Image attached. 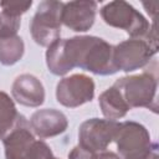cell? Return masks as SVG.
<instances>
[{"label": "cell", "instance_id": "cell-20", "mask_svg": "<svg viewBox=\"0 0 159 159\" xmlns=\"http://www.w3.org/2000/svg\"><path fill=\"white\" fill-rule=\"evenodd\" d=\"M93 159H119V157L113 153V152H101V153H96Z\"/></svg>", "mask_w": 159, "mask_h": 159}, {"label": "cell", "instance_id": "cell-22", "mask_svg": "<svg viewBox=\"0 0 159 159\" xmlns=\"http://www.w3.org/2000/svg\"><path fill=\"white\" fill-rule=\"evenodd\" d=\"M55 159H57V158H55Z\"/></svg>", "mask_w": 159, "mask_h": 159}, {"label": "cell", "instance_id": "cell-6", "mask_svg": "<svg viewBox=\"0 0 159 159\" xmlns=\"http://www.w3.org/2000/svg\"><path fill=\"white\" fill-rule=\"evenodd\" d=\"M63 2L42 1L37 6L30 24V32L34 41L40 46H50L58 40L61 34V11Z\"/></svg>", "mask_w": 159, "mask_h": 159}, {"label": "cell", "instance_id": "cell-12", "mask_svg": "<svg viewBox=\"0 0 159 159\" xmlns=\"http://www.w3.org/2000/svg\"><path fill=\"white\" fill-rule=\"evenodd\" d=\"M11 93L17 103L26 107H39L45 99V89L42 83L37 77L29 73L16 77L11 87Z\"/></svg>", "mask_w": 159, "mask_h": 159}, {"label": "cell", "instance_id": "cell-11", "mask_svg": "<svg viewBox=\"0 0 159 159\" xmlns=\"http://www.w3.org/2000/svg\"><path fill=\"white\" fill-rule=\"evenodd\" d=\"M30 128L40 138H51L63 133L67 129V117L53 108L36 111L30 118Z\"/></svg>", "mask_w": 159, "mask_h": 159}, {"label": "cell", "instance_id": "cell-17", "mask_svg": "<svg viewBox=\"0 0 159 159\" xmlns=\"http://www.w3.org/2000/svg\"><path fill=\"white\" fill-rule=\"evenodd\" d=\"M32 5V1H1L0 9L14 17H20L24 12L29 10V7Z\"/></svg>", "mask_w": 159, "mask_h": 159}, {"label": "cell", "instance_id": "cell-15", "mask_svg": "<svg viewBox=\"0 0 159 159\" xmlns=\"http://www.w3.org/2000/svg\"><path fill=\"white\" fill-rule=\"evenodd\" d=\"M46 63L48 71L56 76H63L71 71L63 52V40L58 39L48 46L46 51Z\"/></svg>", "mask_w": 159, "mask_h": 159}, {"label": "cell", "instance_id": "cell-4", "mask_svg": "<svg viewBox=\"0 0 159 159\" xmlns=\"http://www.w3.org/2000/svg\"><path fill=\"white\" fill-rule=\"evenodd\" d=\"M104 22L112 27L124 30L132 39L147 37L150 25L147 19L125 1H111L101 9Z\"/></svg>", "mask_w": 159, "mask_h": 159}, {"label": "cell", "instance_id": "cell-18", "mask_svg": "<svg viewBox=\"0 0 159 159\" xmlns=\"http://www.w3.org/2000/svg\"><path fill=\"white\" fill-rule=\"evenodd\" d=\"M94 154L96 153H91L88 150H84L80 145H77L68 153V159H93Z\"/></svg>", "mask_w": 159, "mask_h": 159}, {"label": "cell", "instance_id": "cell-3", "mask_svg": "<svg viewBox=\"0 0 159 159\" xmlns=\"http://www.w3.org/2000/svg\"><path fill=\"white\" fill-rule=\"evenodd\" d=\"M2 142L6 159H55L50 147L35 139L24 116Z\"/></svg>", "mask_w": 159, "mask_h": 159}, {"label": "cell", "instance_id": "cell-7", "mask_svg": "<svg viewBox=\"0 0 159 159\" xmlns=\"http://www.w3.org/2000/svg\"><path fill=\"white\" fill-rule=\"evenodd\" d=\"M116 120L91 118L83 122L78 129V145L91 153H101L114 140L118 128Z\"/></svg>", "mask_w": 159, "mask_h": 159}, {"label": "cell", "instance_id": "cell-9", "mask_svg": "<svg viewBox=\"0 0 159 159\" xmlns=\"http://www.w3.org/2000/svg\"><path fill=\"white\" fill-rule=\"evenodd\" d=\"M94 96V82L91 77L77 73L61 80L56 88V98L58 103L68 108L80 107Z\"/></svg>", "mask_w": 159, "mask_h": 159}, {"label": "cell", "instance_id": "cell-5", "mask_svg": "<svg viewBox=\"0 0 159 159\" xmlns=\"http://www.w3.org/2000/svg\"><path fill=\"white\" fill-rule=\"evenodd\" d=\"M122 94L127 106L130 108L145 107L157 109V80L150 73H140L119 78L113 84Z\"/></svg>", "mask_w": 159, "mask_h": 159}, {"label": "cell", "instance_id": "cell-16", "mask_svg": "<svg viewBox=\"0 0 159 159\" xmlns=\"http://www.w3.org/2000/svg\"><path fill=\"white\" fill-rule=\"evenodd\" d=\"M24 48V41L17 35L0 39V63L5 66L16 63L21 60Z\"/></svg>", "mask_w": 159, "mask_h": 159}, {"label": "cell", "instance_id": "cell-21", "mask_svg": "<svg viewBox=\"0 0 159 159\" xmlns=\"http://www.w3.org/2000/svg\"><path fill=\"white\" fill-rule=\"evenodd\" d=\"M0 21H1V10H0Z\"/></svg>", "mask_w": 159, "mask_h": 159}, {"label": "cell", "instance_id": "cell-14", "mask_svg": "<svg viewBox=\"0 0 159 159\" xmlns=\"http://www.w3.org/2000/svg\"><path fill=\"white\" fill-rule=\"evenodd\" d=\"M21 117L10 96L0 91V139H4L15 128Z\"/></svg>", "mask_w": 159, "mask_h": 159}, {"label": "cell", "instance_id": "cell-1", "mask_svg": "<svg viewBox=\"0 0 159 159\" xmlns=\"http://www.w3.org/2000/svg\"><path fill=\"white\" fill-rule=\"evenodd\" d=\"M113 47L96 36L63 39V52L71 70L80 67L96 75H113L118 71L113 60Z\"/></svg>", "mask_w": 159, "mask_h": 159}, {"label": "cell", "instance_id": "cell-13", "mask_svg": "<svg viewBox=\"0 0 159 159\" xmlns=\"http://www.w3.org/2000/svg\"><path fill=\"white\" fill-rule=\"evenodd\" d=\"M99 107L103 116L111 120L123 118L129 111V107L123 99L120 92L114 86L109 87L99 96Z\"/></svg>", "mask_w": 159, "mask_h": 159}, {"label": "cell", "instance_id": "cell-10", "mask_svg": "<svg viewBox=\"0 0 159 159\" xmlns=\"http://www.w3.org/2000/svg\"><path fill=\"white\" fill-rule=\"evenodd\" d=\"M97 2L94 1H70L63 2L61 11V24L78 32L88 31L96 19Z\"/></svg>", "mask_w": 159, "mask_h": 159}, {"label": "cell", "instance_id": "cell-19", "mask_svg": "<svg viewBox=\"0 0 159 159\" xmlns=\"http://www.w3.org/2000/svg\"><path fill=\"white\" fill-rule=\"evenodd\" d=\"M127 159H158V154H157V148L148 150L145 153H142L139 155L132 157V158H127Z\"/></svg>", "mask_w": 159, "mask_h": 159}, {"label": "cell", "instance_id": "cell-8", "mask_svg": "<svg viewBox=\"0 0 159 159\" xmlns=\"http://www.w3.org/2000/svg\"><path fill=\"white\" fill-rule=\"evenodd\" d=\"M114 140L123 159L132 158L157 148L144 125L137 122H123L118 124Z\"/></svg>", "mask_w": 159, "mask_h": 159}, {"label": "cell", "instance_id": "cell-2", "mask_svg": "<svg viewBox=\"0 0 159 159\" xmlns=\"http://www.w3.org/2000/svg\"><path fill=\"white\" fill-rule=\"evenodd\" d=\"M158 51V35L155 21L147 37L130 39L113 47V60L119 70L130 72L144 67Z\"/></svg>", "mask_w": 159, "mask_h": 159}]
</instances>
